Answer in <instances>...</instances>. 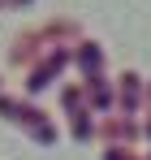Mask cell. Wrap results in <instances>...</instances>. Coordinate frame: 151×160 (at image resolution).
Here are the masks:
<instances>
[{
  "label": "cell",
  "mask_w": 151,
  "mask_h": 160,
  "mask_svg": "<svg viewBox=\"0 0 151 160\" xmlns=\"http://www.w3.org/2000/svg\"><path fill=\"white\" fill-rule=\"evenodd\" d=\"M0 112H9V117H13L17 126L26 121V126H30V130L39 134V138H52V126H43V121H39L43 112H35L30 104H17V100H0Z\"/></svg>",
  "instance_id": "1"
}]
</instances>
